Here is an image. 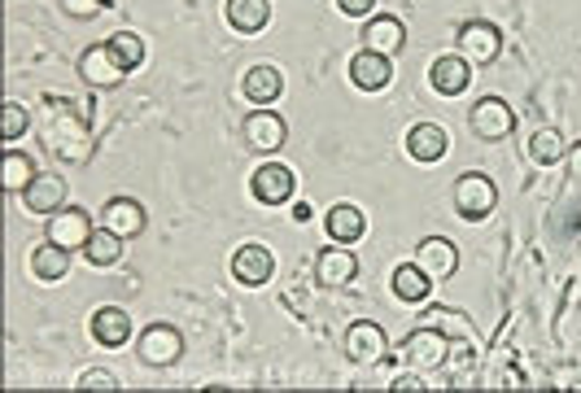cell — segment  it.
Masks as SVG:
<instances>
[{
    "label": "cell",
    "instance_id": "6da1fadb",
    "mask_svg": "<svg viewBox=\"0 0 581 393\" xmlns=\"http://www.w3.org/2000/svg\"><path fill=\"white\" fill-rule=\"evenodd\" d=\"M451 201H455V215H460V219L481 223V219H489V215L498 210V188H494V179H489L485 171H464V175L455 179Z\"/></svg>",
    "mask_w": 581,
    "mask_h": 393
},
{
    "label": "cell",
    "instance_id": "7a4b0ae2",
    "mask_svg": "<svg viewBox=\"0 0 581 393\" xmlns=\"http://www.w3.org/2000/svg\"><path fill=\"white\" fill-rule=\"evenodd\" d=\"M136 354L144 368H175L180 354H184V332L175 324H149L140 328V341H136Z\"/></svg>",
    "mask_w": 581,
    "mask_h": 393
},
{
    "label": "cell",
    "instance_id": "3957f363",
    "mask_svg": "<svg viewBox=\"0 0 581 393\" xmlns=\"http://www.w3.org/2000/svg\"><path fill=\"white\" fill-rule=\"evenodd\" d=\"M240 140H245L254 153H276V149L289 144V123H284V114H276L271 106H254V110L245 114V123H240Z\"/></svg>",
    "mask_w": 581,
    "mask_h": 393
},
{
    "label": "cell",
    "instance_id": "277c9868",
    "mask_svg": "<svg viewBox=\"0 0 581 393\" xmlns=\"http://www.w3.org/2000/svg\"><path fill=\"white\" fill-rule=\"evenodd\" d=\"M93 232H97V223H93L88 210H79V206H62V210L49 219L44 241H53V245H62V250H71V254H84L88 241H93Z\"/></svg>",
    "mask_w": 581,
    "mask_h": 393
},
{
    "label": "cell",
    "instance_id": "5b68a950",
    "mask_svg": "<svg viewBox=\"0 0 581 393\" xmlns=\"http://www.w3.org/2000/svg\"><path fill=\"white\" fill-rule=\"evenodd\" d=\"M249 193L262 206H289L293 193H298V175L284 162H258L254 175H249Z\"/></svg>",
    "mask_w": 581,
    "mask_h": 393
},
{
    "label": "cell",
    "instance_id": "8992f818",
    "mask_svg": "<svg viewBox=\"0 0 581 393\" xmlns=\"http://www.w3.org/2000/svg\"><path fill=\"white\" fill-rule=\"evenodd\" d=\"M402 363L411 368V372H438V368H446V359H451V341H446V332H438V328H420V332H411L407 341H402Z\"/></svg>",
    "mask_w": 581,
    "mask_h": 393
},
{
    "label": "cell",
    "instance_id": "52a82bcc",
    "mask_svg": "<svg viewBox=\"0 0 581 393\" xmlns=\"http://www.w3.org/2000/svg\"><path fill=\"white\" fill-rule=\"evenodd\" d=\"M467 128L476 140L494 144V140H507L516 131V110L503 101V97H481L472 110H467Z\"/></svg>",
    "mask_w": 581,
    "mask_h": 393
},
{
    "label": "cell",
    "instance_id": "ba28073f",
    "mask_svg": "<svg viewBox=\"0 0 581 393\" xmlns=\"http://www.w3.org/2000/svg\"><path fill=\"white\" fill-rule=\"evenodd\" d=\"M75 70H79V79H84L88 88H106V92L118 88V84L131 75V70H127V66L115 57V48H110V44H88V48L79 53Z\"/></svg>",
    "mask_w": 581,
    "mask_h": 393
},
{
    "label": "cell",
    "instance_id": "9c48e42d",
    "mask_svg": "<svg viewBox=\"0 0 581 393\" xmlns=\"http://www.w3.org/2000/svg\"><path fill=\"white\" fill-rule=\"evenodd\" d=\"M342 350H346V359L354 368H372V363H380L385 359V350H389V337H385V328L380 324H372V319H358V324H349L346 337H342Z\"/></svg>",
    "mask_w": 581,
    "mask_h": 393
},
{
    "label": "cell",
    "instance_id": "30bf717a",
    "mask_svg": "<svg viewBox=\"0 0 581 393\" xmlns=\"http://www.w3.org/2000/svg\"><path fill=\"white\" fill-rule=\"evenodd\" d=\"M460 53L472 66H489L503 53V31L494 22H485V18H467L460 26Z\"/></svg>",
    "mask_w": 581,
    "mask_h": 393
},
{
    "label": "cell",
    "instance_id": "8fae6325",
    "mask_svg": "<svg viewBox=\"0 0 581 393\" xmlns=\"http://www.w3.org/2000/svg\"><path fill=\"white\" fill-rule=\"evenodd\" d=\"M233 280L245 284V288H262L271 275H276V254L262 245V241H245L240 250L233 254Z\"/></svg>",
    "mask_w": 581,
    "mask_h": 393
},
{
    "label": "cell",
    "instance_id": "7c38bea8",
    "mask_svg": "<svg viewBox=\"0 0 581 393\" xmlns=\"http://www.w3.org/2000/svg\"><path fill=\"white\" fill-rule=\"evenodd\" d=\"M240 97L249 106H276L284 97V70L276 62H254L245 75H240Z\"/></svg>",
    "mask_w": 581,
    "mask_h": 393
},
{
    "label": "cell",
    "instance_id": "4fadbf2b",
    "mask_svg": "<svg viewBox=\"0 0 581 393\" xmlns=\"http://www.w3.org/2000/svg\"><path fill=\"white\" fill-rule=\"evenodd\" d=\"M349 84L358 88V92H385L389 84H394V57H385V53H372V48H358L354 57H349Z\"/></svg>",
    "mask_w": 581,
    "mask_h": 393
},
{
    "label": "cell",
    "instance_id": "5bb4252c",
    "mask_svg": "<svg viewBox=\"0 0 581 393\" xmlns=\"http://www.w3.org/2000/svg\"><path fill=\"white\" fill-rule=\"evenodd\" d=\"M22 206H26V215H35V219H53V215L66 206V179H62L57 171H40V175L31 179V188L22 193Z\"/></svg>",
    "mask_w": 581,
    "mask_h": 393
},
{
    "label": "cell",
    "instance_id": "9a60e30c",
    "mask_svg": "<svg viewBox=\"0 0 581 393\" xmlns=\"http://www.w3.org/2000/svg\"><path fill=\"white\" fill-rule=\"evenodd\" d=\"M97 228H106V232H115L122 241H131V237H140L149 228V210L136 197H110L101 206V223Z\"/></svg>",
    "mask_w": 581,
    "mask_h": 393
},
{
    "label": "cell",
    "instance_id": "2e32d148",
    "mask_svg": "<svg viewBox=\"0 0 581 393\" xmlns=\"http://www.w3.org/2000/svg\"><path fill=\"white\" fill-rule=\"evenodd\" d=\"M363 48H372V53H385V57H398L402 48H407V26H402V18H394V13H372L367 22H363Z\"/></svg>",
    "mask_w": 581,
    "mask_h": 393
},
{
    "label": "cell",
    "instance_id": "e0dca14e",
    "mask_svg": "<svg viewBox=\"0 0 581 393\" xmlns=\"http://www.w3.org/2000/svg\"><path fill=\"white\" fill-rule=\"evenodd\" d=\"M429 84H433L438 97H464L467 84H472V62H467L464 53H442V57H433Z\"/></svg>",
    "mask_w": 581,
    "mask_h": 393
},
{
    "label": "cell",
    "instance_id": "ac0fdd59",
    "mask_svg": "<svg viewBox=\"0 0 581 393\" xmlns=\"http://www.w3.org/2000/svg\"><path fill=\"white\" fill-rule=\"evenodd\" d=\"M88 332H93V341L101 350H122L136 328H131V315L122 306H97L93 319H88Z\"/></svg>",
    "mask_w": 581,
    "mask_h": 393
},
{
    "label": "cell",
    "instance_id": "d6986e66",
    "mask_svg": "<svg viewBox=\"0 0 581 393\" xmlns=\"http://www.w3.org/2000/svg\"><path fill=\"white\" fill-rule=\"evenodd\" d=\"M416 262H420V271L438 284V280H451V275L460 271V250H455V241H446V237H424V241L416 245Z\"/></svg>",
    "mask_w": 581,
    "mask_h": 393
},
{
    "label": "cell",
    "instance_id": "ffe728a7",
    "mask_svg": "<svg viewBox=\"0 0 581 393\" xmlns=\"http://www.w3.org/2000/svg\"><path fill=\"white\" fill-rule=\"evenodd\" d=\"M358 275V259H354V245H324L320 254H315V280L324 284V288H342Z\"/></svg>",
    "mask_w": 581,
    "mask_h": 393
},
{
    "label": "cell",
    "instance_id": "44dd1931",
    "mask_svg": "<svg viewBox=\"0 0 581 393\" xmlns=\"http://www.w3.org/2000/svg\"><path fill=\"white\" fill-rule=\"evenodd\" d=\"M324 232H329V241H337V245H358L363 232H367V215H363L354 201H337V206H329V215H324Z\"/></svg>",
    "mask_w": 581,
    "mask_h": 393
},
{
    "label": "cell",
    "instance_id": "7402d4cb",
    "mask_svg": "<svg viewBox=\"0 0 581 393\" xmlns=\"http://www.w3.org/2000/svg\"><path fill=\"white\" fill-rule=\"evenodd\" d=\"M446 149H451V135H446V128H438V123H416V128L407 131V153H411L420 166L442 162Z\"/></svg>",
    "mask_w": 581,
    "mask_h": 393
},
{
    "label": "cell",
    "instance_id": "603a6c76",
    "mask_svg": "<svg viewBox=\"0 0 581 393\" xmlns=\"http://www.w3.org/2000/svg\"><path fill=\"white\" fill-rule=\"evenodd\" d=\"M389 288H394V297L398 302H407V306H420V302H429V293H433V280L420 271V262H402V266H394V275H389Z\"/></svg>",
    "mask_w": 581,
    "mask_h": 393
},
{
    "label": "cell",
    "instance_id": "cb8c5ba5",
    "mask_svg": "<svg viewBox=\"0 0 581 393\" xmlns=\"http://www.w3.org/2000/svg\"><path fill=\"white\" fill-rule=\"evenodd\" d=\"M71 250H62V245H53V241H44V245H35L31 250V259H26V266H31V275L40 280V284H57V280H66L71 275Z\"/></svg>",
    "mask_w": 581,
    "mask_h": 393
},
{
    "label": "cell",
    "instance_id": "d4e9b609",
    "mask_svg": "<svg viewBox=\"0 0 581 393\" xmlns=\"http://www.w3.org/2000/svg\"><path fill=\"white\" fill-rule=\"evenodd\" d=\"M224 18H228V26L240 31V35H258L271 22V0H228L224 4Z\"/></svg>",
    "mask_w": 581,
    "mask_h": 393
},
{
    "label": "cell",
    "instance_id": "484cf974",
    "mask_svg": "<svg viewBox=\"0 0 581 393\" xmlns=\"http://www.w3.org/2000/svg\"><path fill=\"white\" fill-rule=\"evenodd\" d=\"M35 175H40V166H35L31 153H22V149H9V153H4V162H0V184H4V193L22 197V193L31 188Z\"/></svg>",
    "mask_w": 581,
    "mask_h": 393
},
{
    "label": "cell",
    "instance_id": "4316f807",
    "mask_svg": "<svg viewBox=\"0 0 581 393\" xmlns=\"http://www.w3.org/2000/svg\"><path fill=\"white\" fill-rule=\"evenodd\" d=\"M529 157H534L538 166H560V162L569 157V140H564L556 128L534 131V135H529Z\"/></svg>",
    "mask_w": 581,
    "mask_h": 393
},
{
    "label": "cell",
    "instance_id": "83f0119b",
    "mask_svg": "<svg viewBox=\"0 0 581 393\" xmlns=\"http://www.w3.org/2000/svg\"><path fill=\"white\" fill-rule=\"evenodd\" d=\"M84 259L93 262L97 271L115 266V262L122 259V237H115V232H106V228H97V232H93V241H88V250H84Z\"/></svg>",
    "mask_w": 581,
    "mask_h": 393
},
{
    "label": "cell",
    "instance_id": "f1b7e54d",
    "mask_svg": "<svg viewBox=\"0 0 581 393\" xmlns=\"http://www.w3.org/2000/svg\"><path fill=\"white\" fill-rule=\"evenodd\" d=\"M106 44L115 48V57L127 66V70H140V66H144V53H149V48H144V40H140L136 31H115Z\"/></svg>",
    "mask_w": 581,
    "mask_h": 393
},
{
    "label": "cell",
    "instance_id": "f546056e",
    "mask_svg": "<svg viewBox=\"0 0 581 393\" xmlns=\"http://www.w3.org/2000/svg\"><path fill=\"white\" fill-rule=\"evenodd\" d=\"M26 128H31L26 106H22V101H9V106H4V114H0V140H22Z\"/></svg>",
    "mask_w": 581,
    "mask_h": 393
},
{
    "label": "cell",
    "instance_id": "4dcf8cb0",
    "mask_svg": "<svg viewBox=\"0 0 581 393\" xmlns=\"http://www.w3.org/2000/svg\"><path fill=\"white\" fill-rule=\"evenodd\" d=\"M57 4H62V13L71 22H93V18H101L110 9V0H57Z\"/></svg>",
    "mask_w": 581,
    "mask_h": 393
},
{
    "label": "cell",
    "instance_id": "1f68e13d",
    "mask_svg": "<svg viewBox=\"0 0 581 393\" xmlns=\"http://www.w3.org/2000/svg\"><path fill=\"white\" fill-rule=\"evenodd\" d=\"M79 390H118V376L106 372V368H93V372L79 376Z\"/></svg>",
    "mask_w": 581,
    "mask_h": 393
},
{
    "label": "cell",
    "instance_id": "d6a6232c",
    "mask_svg": "<svg viewBox=\"0 0 581 393\" xmlns=\"http://www.w3.org/2000/svg\"><path fill=\"white\" fill-rule=\"evenodd\" d=\"M337 9H342L346 18H372L376 0H337Z\"/></svg>",
    "mask_w": 581,
    "mask_h": 393
},
{
    "label": "cell",
    "instance_id": "836d02e7",
    "mask_svg": "<svg viewBox=\"0 0 581 393\" xmlns=\"http://www.w3.org/2000/svg\"><path fill=\"white\" fill-rule=\"evenodd\" d=\"M564 166H569V179H578V184H581V140H578V144H569V157H564Z\"/></svg>",
    "mask_w": 581,
    "mask_h": 393
},
{
    "label": "cell",
    "instance_id": "e575fe53",
    "mask_svg": "<svg viewBox=\"0 0 581 393\" xmlns=\"http://www.w3.org/2000/svg\"><path fill=\"white\" fill-rule=\"evenodd\" d=\"M293 219H298V223H306V219H311V206H306V201H298V206H293Z\"/></svg>",
    "mask_w": 581,
    "mask_h": 393
}]
</instances>
